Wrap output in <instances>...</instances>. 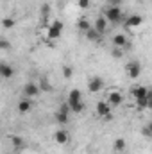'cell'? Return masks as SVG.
I'll use <instances>...</instances> for the list:
<instances>
[{
	"label": "cell",
	"mask_w": 152,
	"mask_h": 154,
	"mask_svg": "<svg viewBox=\"0 0 152 154\" xmlns=\"http://www.w3.org/2000/svg\"><path fill=\"white\" fill-rule=\"evenodd\" d=\"M86 38L91 39V41H97V39L102 38V34H100V32H97V31H95V27H91V29L86 32Z\"/></svg>",
	"instance_id": "cell-19"
},
{
	"label": "cell",
	"mask_w": 152,
	"mask_h": 154,
	"mask_svg": "<svg viewBox=\"0 0 152 154\" xmlns=\"http://www.w3.org/2000/svg\"><path fill=\"white\" fill-rule=\"evenodd\" d=\"M147 108L152 109V90H149V95H147Z\"/></svg>",
	"instance_id": "cell-29"
},
{
	"label": "cell",
	"mask_w": 152,
	"mask_h": 154,
	"mask_svg": "<svg viewBox=\"0 0 152 154\" xmlns=\"http://www.w3.org/2000/svg\"><path fill=\"white\" fill-rule=\"evenodd\" d=\"M149 125H150V127H152V122H150V124H149Z\"/></svg>",
	"instance_id": "cell-31"
},
{
	"label": "cell",
	"mask_w": 152,
	"mask_h": 154,
	"mask_svg": "<svg viewBox=\"0 0 152 154\" xmlns=\"http://www.w3.org/2000/svg\"><path fill=\"white\" fill-rule=\"evenodd\" d=\"M79 102H82V95H81V90H72L70 93H68V104L70 106H74V104H79Z\"/></svg>",
	"instance_id": "cell-13"
},
{
	"label": "cell",
	"mask_w": 152,
	"mask_h": 154,
	"mask_svg": "<svg viewBox=\"0 0 152 154\" xmlns=\"http://www.w3.org/2000/svg\"><path fill=\"white\" fill-rule=\"evenodd\" d=\"M31 108H32L31 99H23V100H20V102H18V111H20V113H29V111H31Z\"/></svg>",
	"instance_id": "cell-16"
},
{
	"label": "cell",
	"mask_w": 152,
	"mask_h": 154,
	"mask_svg": "<svg viewBox=\"0 0 152 154\" xmlns=\"http://www.w3.org/2000/svg\"><path fill=\"white\" fill-rule=\"evenodd\" d=\"M0 48H2V50H7V48H9V41H7V39H0Z\"/></svg>",
	"instance_id": "cell-28"
},
{
	"label": "cell",
	"mask_w": 152,
	"mask_h": 154,
	"mask_svg": "<svg viewBox=\"0 0 152 154\" xmlns=\"http://www.w3.org/2000/svg\"><path fill=\"white\" fill-rule=\"evenodd\" d=\"M61 32H63V22H61V20H56V22H52V23L48 25V29H47V38L48 39H57L61 36Z\"/></svg>",
	"instance_id": "cell-1"
},
{
	"label": "cell",
	"mask_w": 152,
	"mask_h": 154,
	"mask_svg": "<svg viewBox=\"0 0 152 154\" xmlns=\"http://www.w3.org/2000/svg\"><path fill=\"white\" fill-rule=\"evenodd\" d=\"M102 88H104V81H102V77L95 75V77H91V79L88 81V91H91V93H99Z\"/></svg>",
	"instance_id": "cell-4"
},
{
	"label": "cell",
	"mask_w": 152,
	"mask_h": 154,
	"mask_svg": "<svg viewBox=\"0 0 152 154\" xmlns=\"http://www.w3.org/2000/svg\"><path fill=\"white\" fill-rule=\"evenodd\" d=\"M125 147H127V143H125V140L123 138H116L113 143V149L116 151V152H123L125 151Z\"/></svg>",
	"instance_id": "cell-18"
},
{
	"label": "cell",
	"mask_w": 152,
	"mask_h": 154,
	"mask_svg": "<svg viewBox=\"0 0 152 154\" xmlns=\"http://www.w3.org/2000/svg\"><path fill=\"white\" fill-rule=\"evenodd\" d=\"M11 143L14 145V149H22V145H23V140H22L20 136H11Z\"/></svg>",
	"instance_id": "cell-21"
},
{
	"label": "cell",
	"mask_w": 152,
	"mask_h": 154,
	"mask_svg": "<svg viewBox=\"0 0 152 154\" xmlns=\"http://www.w3.org/2000/svg\"><path fill=\"white\" fill-rule=\"evenodd\" d=\"M39 93V86L38 84H34V82H27L25 86H23V95L27 97V99H32V97H36Z\"/></svg>",
	"instance_id": "cell-7"
},
{
	"label": "cell",
	"mask_w": 152,
	"mask_h": 154,
	"mask_svg": "<svg viewBox=\"0 0 152 154\" xmlns=\"http://www.w3.org/2000/svg\"><path fill=\"white\" fill-rule=\"evenodd\" d=\"M72 75H74V68H72L70 65L63 66V77H65V79H72Z\"/></svg>",
	"instance_id": "cell-20"
},
{
	"label": "cell",
	"mask_w": 152,
	"mask_h": 154,
	"mask_svg": "<svg viewBox=\"0 0 152 154\" xmlns=\"http://www.w3.org/2000/svg\"><path fill=\"white\" fill-rule=\"evenodd\" d=\"M0 75L4 77V79H11V77L14 75V68L9 66L7 63H2L0 65Z\"/></svg>",
	"instance_id": "cell-15"
},
{
	"label": "cell",
	"mask_w": 152,
	"mask_h": 154,
	"mask_svg": "<svg viewBox=\"0 0 152 154\" xmlns=\"http://www.w3.org/2000/svg\"><path fill=\"white\" fill-rule=\"evenodd\" d=\"M104 16H106L108 22H120V20H122V9H120V7H114V5H109V7L106 9Z\"/></svg>",
	"instance_id": "cell-3"
},
{
	"label": "cell",
	"mask_w": 152,
	"mask_h": 154,
	"mask_svg": "<svg viewBox=\"0 0 152 154\" xmlns=\"http://www.w3.org/2000/svg\"><path fill=\"white\" fill-rule=\"evenodd\" d=\"M70 104L68 102H65V104H61V108L56 111V120L61 124V125H65V124H68V118H70Z\"/></svg>",
	"instance_id": "cell-2"
},
{
	"label": "cell",
	"mask_w": 152,
	"mask_h": 154,
	"mask_svg": "<svg viewBox=\"0 0 152 154\" xmlns=\"http://www.w3.org/2000/svg\"><path fill=\"white\" fill-rule=\"evenodd\" d=\"M97 115L102 116V118H108V116L111 115V104H109V102L100 100V102L97 104Z\"/></svg>",
	"instance_id": "cell-6"
},
{
	"label": "cell",
	"mask_w": 152,
	"mask_h": 154,
	"mask_svg": "<svg viewBox=\"0 0 152 154\" xmlns=\"http://www.w3.org/2000/svg\"><path fill=\"white\" fill-rule=\"evenodd\" d=\"M77 27H79V31H82L84 34L91 29V23L86 20V18H79V22H77Z\"/></svg>",
	"instance_id": "cell-17"
},
{
	"label": "cell",
	"mask_w": 152,
	"mask_h": 154,
	"mask_svg": "<svg viewBox=\"0 0 152 154\" xmlns=\"http://www.w3.org/2000/svg\"><path fill=\"white\" fill-rule=\"evenodd\" d=\"M113 45L116 48H127V47H131V43L127 41V38L123 36V34H114L113 36Z\"/></svg>",
	"instance_id": "cell-10"
},
{
	"label": "cell",
	"mask_w": 152,
	"mask_h": 154,
	"mask_svg": "<svg viewBox=\"0 0 152 154\" xmlns=\"http://www.w3.org/2000/svg\"><path fill=\"white\" fill-rule=\"evenodd\" d=\"M111 56L116 57V59H118V57H122V48H116V47H114L113 50H111Z\"/></svg>",
	"instance_id": "cell-27"
},
{
	"label": "cell",
	"mask_w": 152,
	"mask_h": 154,
	"mask_svg": "<svg viewBox=\"0 0 152 154\" xmlns=\"http://www.w3.org/2000/svg\"><path fill=\"white\" fill-rule=\"evenodd\" d=\"M95 31L97 32H100V34H104L106 32V29H108V20H106V16H99L97 20H95Z\"/></svg>",
	"instance_id": "cell-12"
},
{
	"label": "cell",
	"mask_w": 152,
	"mask_h": 154,
	"mask_svg": "<svg viewBox=\"0 0 152 154\" xmlns=\"http://www.w3.org/2000/svg\"><path fill=\"white\" fill-rule=\"evenodd\" d=\"M141 134H143L145 138H152V127H150V125L141 127Z\"/></svg>",
	"instance_id": "cell-23"
},
{
	"label": "cell",
	"mask_w": 152,
	"mask_h": 154,
	"mask_svg": "<svg viewBox=\"0 0 152 154\" xmlns=\"http://www.w3.org/2000/svg\"><path fill=\"white\" fill-rule=\"evenodd\" d=\"M136 106H138L140 109L147 108V99H138V100H136Z\"/></svg>",
	"instance_id": "cell-26"
},
{
	"label": "cell",
	"mask_w": 152,
	"mask_h": 154,
	"mask_svg": "<svg viewBox=\"0 0 152 154\" xmlns=\"http://www.w3.org/2000/svg\"><path fill=\"white\" fill-rule=\"evenodd\" d=\"M14 23H16V22H14L13 18H4V20H2L4 29H13V27H14Z\"/></svg>",
	"instance_id": "cell-22"
},
{
	"label": "cell",
	"mask_w": 152,
	"mask_h": 154,
	"mask_svg": "<svg viewBox=\"0 0 152 154\" xmlns=\"http://www.w3.org/2000/svg\"><path fill=\"white\" fill-rule=\"evenodd\" d=\"M125 70H127V75L131 77V79H138V77L141 75V65L138 61H131Z\"/></svg>",
	"instance_id": "cell-5"
},
{
	"label": "cell",
	"mask_w": 152,
	"mask_h": 154,
	"mask_svg": "<svg viewBox=\"0 0 152 154\" xmlns=\"http://www.w3.org/2000/svg\"><path fill=\"white\" fill-rule=\"evenodd\" d=\"M77 5L81 9H88L90 7V0H77Z\"/></svg>",
	"instance_id": "cell-25"
},
{
	"label": "cell",
	"mask_w": 152,
	"mask_h": 154,
	"mask_svg": "<svg viewBox=\"0 0 152 154\" xmlns=\"http://www.w3.org/2000/svg\"><path fill=\"white\" fill-rule=\"evenodd\" d=\"M122 2H123V0H108V4H109V5H114V7H120Z\"/></svg>",
	"instance_id": "cell-30"
},
{
	"label": "cell",
	"mask_w": 152,
	"mask_h": 154,
	"mask_svg": "<svg viewBox=\"0 0 152 154\" xmlns=\"http://www.w3.org/2000/svg\"><path fill=\"white\" fill-rule=\"evenodd\" d=\"M141 23H143V16H140V14H131V16L127 18V22H125V27L132 29V27H140Z\"/></svg>",
	"instance_id": "cell-9"
},
{
	"label": "cell",
	"mask_w": 152,
	"mask_h": 154,
	"mask_svg": "<svg viewBox=\"0 0 152 154\" xmlns=\"http://www.w3.org/2000/svg\"><path fill=\"white\" fill-rule=\"evenodd\" d=\"M70 109H72L74 113H81V111L84 109V102H79V104H74V106H70Z\"/></svg>",
	"instance_id": "cell-24"
},
{
	"label": "cell",
	"mask_w": 152,
	"mask_h": 154,
	"mask_svg": "<svg viewBox=\"0 0 152 154\" xmlns=\"http://www.w3.org/2000/svg\"><path fill=\"white\" fill-rule=\"evenodd\" d=\"M68 140H70L68 131H65V129H57V131L54 133V142H56V143L65 145V143H68Z\"/></svg>",
	"instance_id": "cell-8"
},
{
	"label": "cell",
	"mask_w": 152,
	"mask_h": 154,
	"mask_svg": "<svg viewBox=\"0 0 152 154\" xmlns=\"http://www.w3.org/2000/svg\"><path fill=\"white\" fill-rule=\"evenodd\" d=\"M132 95H134L136 100H138V99H147L149 88H145V86H136V88H132Z\"/></svg>",
	"instance_id": "cell-14"
},
{
	"label": "cell",
	"mask_w": 152,
	"mask_h": 154,
	"mask_svg": "<svg viewBox=\"0 0 152 154\" xmlns=\"http://www.w3.org/2000/svg\"><path fill=\"white\" fill-rule=\"evenodd\" d=\"M108 102L111 104V108H116V106H122V102H123V97H122V93L120 91H111L109 93V97H108Z\"/></svg>",
	"instance_id": "cell-11"
}]
</instances>
